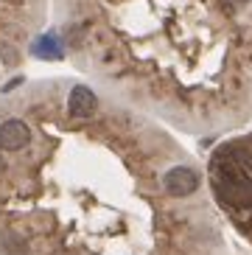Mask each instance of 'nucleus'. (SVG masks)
<instances>
[{
  "mask_svg": "<svg viewBox=\"0 0 252 255\" xmlns=\"http://www.w3.org/2000/svg\"><path fill=\"white\" fill-rule=\"evenodd\" d=\"M163 185L171 196H191L199 188V174L188 168V165H174L163 177Z\"/></svg>",
  "mask_w": 252,
  "mask_h": 255,
  "instance_id": "f257e3e1",
  "label": "nucleus"
},
{
  "mask_svg": "<svg viewBox=\"0 0 252 255\" xmlns=\"http://www.w3.org/2000/svg\"><path fill=\"white\" fill-rule=\"evenodd\" d=\"M31 140V129L17 118H8L3 127H0V149H8V151H17V149H25Z\"/></svg>",
  "mask_w": 252,
  "mask_h": 255,
  "instance_id": "f03ea898",
  "label": "nucleus"
},
{
  "mask_svg": "<svg viewBox=\"0 0 252 255\" xmlns=\"http://www.w3.org/2000/svg\"><path fill=\"white\" fill-rule=\"evenodd\" d=\"M6 247L14 250V253H20V255H25V244H22L20 239H14V236H6Z\"/></svg>",
  "mask_w": 252,
  "mask_h": 255,
  "instance_id": "39448f33",
  "label": "nucleus"
},
{
  "mask_svg": "<svg viewBox=\"0 0 252 255\" xmlns=\"http://www.w3.org/2000/svg\"><path fill=\"white\" fill-rule=\"evenodd\" d=\"M67 110L73 118H90V115H96L98 110V98L96 93L84 87V84H76L73 90H70V98H67Z\"/></svg>",
  "mask_w": 252,
  "mask_h": 255,
  "instance_id": "7ed1b4c3",
  "label": "nucleus"
},
{
  "mask_svg": "<svg viewBox=\"0 0 252 255\" xmlns=\"http://www.w3.org/2000/svg\"><path fill=\"white\" fill-rule=\"evenodd\" d=\"M31 51H34V56H39V59H62V56H65V45H62V39H56L53 34L39 37L37 42L31 45Z\"/></svg>",
  "mask_w": 252,
  "mask_h": 255,
  "instance_id": "20e7f679",
  "label": "nucleus"
}]
</instances>
